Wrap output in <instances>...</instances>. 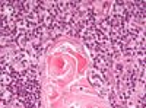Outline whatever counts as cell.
<instances>
[{
    "instance_id": "1",
    "label": "cell",
    "mask_w": 146,
    "mask_h": 108,
    "mask_svg": "<svg viewBox=\"0 0 146 108\" xmlns=\"http://www.w3.org/2000/svg\"><path fill=\"white\" fill-rule=\"evenodd\" d=\"M89 82L92 83L96 89H102L105 86V82H104L101 73H96L95 70H91L89 72Z\"/></svg>"
},
{
    "instance_id": "2",
    "label": "cell",
    "mask_w": 146,
    "mask_h": 108,
    "mask_svg": "<svg viewBox=\"0 0 146 108\" xmlns=\"http://www.w3.org/2000/svg\"><path fill=\"white\" fill-rule=\"evenodd\" d=\"M13 98H15V93L10 89V86H3V85L0 86V99H2V102L10 104L13 101Z\"/></svg>"
},
{
    "instance_id": "3",
    "label": "cell",
    "mask_w": 146,
    "mask_h": 108,
    "mask_svg": "<svg viewBox=\"0 0 146 108\" xmlns=\"http://www.w3.org/2000/svg\"><path fill=\"white\" fill-rule=\"evenodd\" d=\"M105 56H107V54H96V56L94 57V67L98 70V72H105V70H108Z\"/></svg>"
},
{
    "instance_id": "4",
    "label": "cell",
    "mask_w": 146,
    "mask_h": 108,
    "mask_svg": "<svg viewBox=\"0 0 146 108\" xmlns=\"http://www.w3.org/2000/svg\"><path fill=\"white\" fill-rule=\"evenodd\" d=\"M15 80V76L13 73H2V76H0V83H2L3 86H10L12 82Z\"/></svg>"
}]
</instances>
